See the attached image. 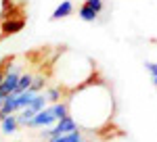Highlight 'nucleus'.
Here are the masks:
<instances>
[{"label": "nucleus", "mask_w": 157, "mask_h": 142, "mask_svg": "<svg viewBox=\"0 0 157 142\" xmlns=\"http://www.w3.org/2000/svg\"><path fill=\"white\" fill-rule=\"evenodd\" d=\"M69 115L82 132H98L107 128L113 119L115 103L109 86L103 80H88L80 88L67 92Z\"/></svg>", "instance_id": "1"}, {"label": "nucleus", "mask_w": 157, "mask_h": 142, "mask_svg": "<svg viewBox=\"0 0 157 142\" xmlns=\"http://www.w3.org/2000/svg\"><path fill=\"white\" fill-rule=\"evenodd\" d=\"M55 123H57V117H55L52 109L46 106V109L38 111L36 115L25 123V128H29V130H38V128H40V130H42V128H52Z\"/></svg>", "instance_id": "2"}, {"label": "nucleus", "mask_w": 157, "mask_h": 142, "mask_svg": "<svg viewBox=\"0 0 157 142\" xmlns=\"http://www.w3.org/2000/svg\"><path fill=\"white\" fill-rule=\"evenodd\" d=\"M4 71V80H2V84H0V94L9 96L15 92V88H17V82H19V65H13V67H6Z\"/></svg>", "instance_id": "3"}, {"label": "nucleus", "mask_w": 157, "mask_h": 142, "mask_svg": "<svg viewBox=\"0 0 157 142\" xmlns=\"http://www.w3.org/2000/svg\"><path fill=\"white\" fill-rule=\"evenodd\" d=\"M75 130H80L78 128V123L73 121L71 115H67V117H63V119H57V123L52 125V128H48V138H55V136H63V134H69V132H75Z\"/></svg>", "instance_id": "4"}, {"label": "nucleus", "mask_w": 157, "mask_h": 142, "mask_svg": "<svg viewBox=\"0 0 157 142\" xmlns=\"http://www.w3.org/2000/svg\"><path fill=\"white\" fill-rule=\"evenodd\" d=\"M25 27V19H15V17H6L4 23H2V38L4 36H13V34H19L21 29Z\"/></svg>", "instance_id": "5"}, {"label": "nucleus", "mask_w": 157, "mask_h": 142, "mask_svg": "<svg viewBox=\"0 0 157 142\" xmlns=\"http://www.w3.org/2000/svg\"><path fill=\"white\" fill-rule=\"evenodd\" d=\"M0 130L2 134H15V132L19 130V121H17V115H9V117H4L0 121Z\"/></svg>", "instance_id": "6"}, {"label": "nucleus", "mask_w": 157, "mask_h": 142, "mask_svg": "<svg viewBox=\"0 0 157 142\" xmlns=\"http://www.w3.org/2000/svg\"><path fill=\"white\" fill-rule=\"evenodd\" d=\"M71 13H73V4L69 2V0H65V2H61L59 6L52 11V15H50V17L57 21V19H65V17H69Z\"/></svg>", "instance_id": "7"}, {"label": "nucleus", "mask_w": 157, "mask_h": 142, "mask_svg": "<svg viewBox=\"0 0 157 142\" xmlns=\"http://www.w3.org/2000/svg\"><path fill=\"white\" fill-rule=\"evenodd\" d=\"M84 138V132L82 130H75L69 132V134H63V136H55V138H48V142H78Z\"/></svg>", "instance_id": "8"}, {"label": "nucleus", "mask_w": 157, "mask_h": 142, "mask_svg": "<svg viewBox=\"0 0 157 142\" xmlns=\"http://www.w3.org/2000/svg\"><path fill=\"white\" fill-rule=\"evenodd\" d=\"M44 94H46V100L52 103V105H55V103H59V100H65V92L61 90L59 86H50V88H46V92H44Z\"/></svg>", "instance_id": "9"}, {"label": "nucleus", "mask_w": 157, "mask_h": 142, "mask_svg": "<svg viewBox=\"0 0 157 142\" xmlns=\"http://www.w3.org/2000/svg\"><path fill=\"white\" fill-rule=\"evenodd\" d=\"M32 80H34V73H21V75H19V82H17V88H15L13 94H19V92L27 90V88L32 86Z\"/></svg>", "instance_id": "10"}, {"label": "nucleus", "mask_w": 157, "mask_h": 142, "mask_svg": "<svg viewBox=\"0 0 157 142\" xmlns=\"http://www.w3.org/2000/svg\"><path fill=\"white\" fill-rule=\"evenodd\" d=\"M52 109V113H55V117L57 119H63L69 115V106H67V100H59V103H55V105H50Z\"/></svg>", "instance_id": "11"}, {"label": "nucleus", "mask_w": 157, "mask_h": 142, "mask_svg": "<svg viewBox=\"0 0 157 142\" xmlns=\"http://www.w3.org/2000/svg\"><path fill=\"white\" fill-rule=\"evenodd\" d=\"M78 15H80V19H82V21H94V19L98 17V13L94 11L92 6H88L86 2L82 4V6H80V11H78Z\"/></svg>", "instance_id": "12"}, {"label": "nucleus", "mask_w": 157, "mask_h": 142, "mask_svg": "<svg viewBox=\"0 0 157 142\" xmlns=\"http://www.w3.org/2000/svg\"><path fill=\"white\" fill-rule=\"evenodd\" d=\"M44 88H46V77H44V75H34V80H32V86H29V90L38 94V92H42Z\"/></svg>", "instance_id": "13"}, {"label": "nucleus", "mask_w": 157, "mask_h": 142, "mask_svg": "<svg viewBox=\"0 0 157 142\" xmlns=\"http://www.w3.org/2000/svg\"><path fill=\"white\" fill-rule=\"evenodd\" d=\"M86 4H88V6H92L97 13L103 11V0H86Z\"/></svg>", "instance_id": "14"}, {"label": "nucleus", "mask_w": 157, "mask_h": 142, "mask_svg": "<svg viewBox=\"0 0 157 142\" xmlns=\"http://www.w3.org/2000/svg\"><path fill=\"white\" fill-rule=\"evenodd\" d=\"M147 69L151 75H157V63H147Z\"/></svg>", "instance_id": "15"}, {"label": "nucleus", "mask_w": 157, "mask_h": 142, "mask_svg": "<svg viewBox=\"0 0 157 142\" xmlns=\"http://www.w3.org/2000/svg\"><path fill=\"white\" fill-rule=\"evenodd\" d=\"M2 80H4V71L0 69V84H2Z\"/></svg>", "instance_id": "16"}, {"label": "nucleus", "mask_w": 157, "mask_h": 142, "mask_svg": "<svg viewBox=\"0 0 157 142\" xmlns=\"http://www.w3.org/2000/svg\"><path fill=\"white\" fill-rule=\"evenodd\" d=\"M153 84H155V86H157V75H153Z\"/></svg>", "instance_id": "17"}]
</instances>
